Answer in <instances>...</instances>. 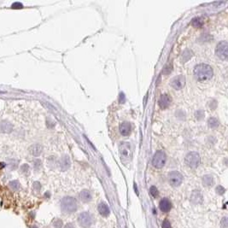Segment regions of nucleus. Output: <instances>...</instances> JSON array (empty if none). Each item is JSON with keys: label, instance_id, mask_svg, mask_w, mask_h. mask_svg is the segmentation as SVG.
Returning a JSON list of instances; mask_svg holds the SVG:
<instances>
[{"label": "nucleus", "instance_id": "nucleus-24", "mask_svg": "<svg viewBox=\"0 0 228 228\" xmlns=\"http://www.w3.org/2000/svg\"><path fill=\"white\" fill-rule=\"evenodd\" d=\"M53 226H54V227L55 228H62L63 227V221L60 220V219H57V220H56L55 221H54Z\"/></svg>", "mask_w": 228, "mask_h": 228}, {"label": "nucleus", "instance_id": "nucleus-27", "mask_svg": "<svg viewBox=\"0 0 228 228\" xmlns=\"http://www.w3.org/2000/svg\"><path fill=\"white\" fill-rule=\"evenodd\" d=\"M21 171L23 173H28V171H29V166H28L27 164L22 165V166L21 167Z\"/></svg>", "mask_w": 228, "mask_h": 228}, {"label": "nucleus", "instance_id": "nucleus-2", "mask_svg": "<svg viewBox=\"0 0 228 228\" xmlns=\"http://www.w3.org/2000/svg\"><path fill=\"white\" fill-rule=\"evenodd\" d=\"M62 211L67 214H72L78 208V204L76 200L71 197H65L61 201Z\"/></svg>", "mask_w": 228, "mask_h": 228}, {"label": "nucleus", "instance_id": "nucleus-15", "mask_svg": "<svg viewBox=\"0 0 228 228\" xmlns=\"http://www.w3.org/2000/svg\"><path fill=\"white\" fill-rule=\"evenodd\" d=\"M13 130V125L9 121H2L0 123V131L4 133H9Z\"/></svg>", "mask_w": 228, "mask_h": 228}, {"label": "nucleus", "instance_id": "nucleus-7", "mask_svg": "<svg viewBox=\"0 0 228 228\" xmlns=\"http://www.w3.org/2000/svg\"><path fill=\"white\" fill-rule=\"evenodd\" d=\"M228 44L226 41H221L216 47V55L220 59H226L228 56Z\"/></svg>", "mask_w": 228, "mask_h": 228}, {"label": "nucleus", "instance_id": "nucleus-13", "mask_svg": "<svg viewBox=\"0 0 228 228\" xmlns=\"http://www.w3.org/2000/svg\"><path fill=\"white\" fill-rule=\"evenodd\" d=\"M203 195L199 190H194L190 196V201L193 204H200L203 203Z\"/></svg>", "mask_w": 228, "mask_h": 228}, {"label": "nucleus", "instance_id": "nucleus-10", "mask_svg": "<svg viewBox=\"0 0 228 228\" xmlns=\"http://www.w3.org/2000/svg\"><path fill=\"white\" fill-rule=\"evenodd\" d=\"M171 102H172V98L169 95L162 94L159 99V106H160L161 109L165 110V109L168 108L169 105L171 104Z\"/></svg>", "mask_w": 228, "mask_h": 228}, {"label": "nucleus", "instance_id": "nucleus-22", "mask_svg": "<svg viewBox=\"0 0 228 228\" xmlns=\"http://www.w3.org/2000/svg\"><path fill=\"white\" fill-rule=\"evenodd\" d=\"M9 186L13 190H18L20 188V183L17 180H12V181L9 182Z\"/></svg>", "mask_w": 228, "mask_h": 228}, {"label": "nucleus", "instance_id": "nucleus-32", "mask_svg": "<svg viewBox=\"0 0 228 228\" xmlns=\"http://www.w3.org/2000/svg\"><path fill=\"white\" fill-rule=\"evenodd\" d=\"M64 228H74V225L71 224V223H68V224H67L64 226Z\"/></svg>", "mask_w": 228, "mask_h": 228}, {"label": "nucleus", "instance_id": "nucleus-1", "mask_svg": "<svg viewBox=\"0 0 228 228\" xmlns=\"http://www.w3.org/2000/svg\"><path fill=\"white\" fill-rule=\"evenodd\" d=\"M193 74L196 80L199 82H206L213 77V69L212 68L205 63H201L197 65L194 68Z\"/></svg>", "mask_w": 228, "mask_h": 228}, {"label": "nucleus", "instance_id": "nucleus-6", "mask_svg": "<svg viewBox=\"0 0 228 228\" xmlns=\"http://www.w3.org/2000/svg\"><path fill=\"white\" fill-rule=\"evenodd\" d=\"M168 181L172 186H179L183 181V175L178 171H173L168 174Z\"/></svg>", "mask_w": 228, "mask_h": 228}, {"label": "nucleus", "instance_id": "nucleus-12", "mask_svg": "<svg viewBox=\"0 0 228 228\" xmlns=\"http://www.w3.org/2000/svg\"><path fill=\"white\" fill-rule=\"evenodd\" d=\"M159 207L160 209L162 212H169L172 208V203L169 201L168 198H162L161 200L160 203H159Z\"/></svg>", "mask_w": 228, "mask_h": 228}, {"label": "nucleus", "instance_id": "nucleus-26", "mask_svg": "<svg viewBox=\"0 0 228 228\" xmlns=\"http://www.w3.org/2000/svg\"><path fill=\"white\" fill-rule=\"evenodd\" d=\"M225 191H226V190H225V188L223 187V186H217V187H216V192H217V193H218L219 195L224 194Z\"/></svg>", "mask_w": 228, "mask_h": 228}, {"label": "nucleus", "instance_id": "nucleus-16", "mask_svg": "<svg viewBox=\"0 0 228 228\" xmlns=\"http://www.w3.org/2000/svg\"><path fill=\"white\" fill-rule=\"evenodd\" d=\"M70 165H71V162H70V159L68 156H63L62 157V159L60 161V167H61V169L63 171H66L68 170L69 168H70Z\"/></svg>", "mask_w": 228, "mask_h": 228}, {"label": "nucleus", "instance_id": "nucleus-29", "mask_svg": "<svg viewBox=\"0 0 228 228\" xmlns=\"http://www.w3.org/2000/svg\"><path fill=\"white\" fill-rule=\"evenodd\" d=\"M161 228H172L171 226V224L168 220H165L163 222H162V225H161Z\"/></svg>", "mask_w": 228, "mask_h": 228}, {"label": "nucleus", "instance_id": "nucleus-8", "mask_svg": "<svg viewBox=\"0 0 228 228\" xmlns=\"http://www.w3.org/2000/svg\"><path fill=\"white\" fill-rule=\"evenodd\" d=\"M120 153H121V159L124 161V159L129 160L132 156V148L131 145L129 144V143H121L120 145Z\"/></svg>", "mask_w": 228, "mask_h": 228}, {"label": "nucleus", "instance_id": "nucleus-5", "mask_svg": "<svg viewBox=\"0 0 228 228\" xmlns=\"http://www.w3.org/2000/svg\"><path fill=\"white\" fill-rule=\"evenodd\" d=\"M78 222L82 227H90L93 223V218L87 212H83L80 214L78 217Z\"/></svg>", "mask_w": 228, "mask_h": 228}, {"label": "nucleus", "instance_id": "nucleus-33", "mask_svg": "<svg viewBox=\"0 0 228 228\" xmlns=\"http://www.w3.org/2000/svg\"><path fill=\"white\" fill-rule=\"evenodd\" d=\"M121 97V103H124V101H125V97H124V95H123V93H121V97Z\"/></svg>", "mask_w": 228, "mask_h": 228}, {"label": "nucleus", "instance_id": "nucleus-31", "mask_svg": "<svg viewBox=\"0 0 228 228\" xmlns=\"http://www.w3.org/2000/svg\"><path fill=\"white\" fill-rule=\"evenodd\" d=\"M40 163H41V161H40L39 160L35 161H34V167H35V168L38 169V167L40 166Z\"/></svg>", "mask_w": 228, "mask_h": 228}, {"label": "nucleus", "instance_id": "nucleus-23", "mask_svg": "<svg viewBox=\"0 0 228 228\" xmlns=\"http://www.w3.org/2000/svg\"><path fill=\"white\" fill-rule=\"evenodd\" d=\"M150 194H151L153 197H156L158 196V194H159L158 190H157V188H156V186H151L150 189Z\"/></svg>", "mask_w": 228, "mask_h": 228}, {"label": "nucleus", "instance_id": "nucleus-20", "mask_svg": "<svg viewBox=\"0 0 228 228\" xmlns=\"http://www.w3.org/2000/svg\"><path fill=\"white\" fill-rule=\"evenodd\" d=\"M192 26L194 27H197V28H200L203 26V20L201 18V17H196L192 20Z\"/></svg>", "mask_w": 228, "mask_h": 228}, {"label": "nucleus", "instance_id": "nucleus-30", "mask_svg": "<svg viewBox=\"0 0 228 228\" xmlns=\"http://www.w3.org/2000/svg\"><path fill=\"white\" fill-rule=\"evenodd\" d=\"M34 188L37 190V191H39L40 189H41V186H40V184H39L38 182H34Z\"/></svg>", "mask_w": 228, "mask_h": 228}, {"label": "nucleus", "instance_id": "nucleus-18", "mask_svg": "<svg viewBox=\"0 0 228 228\" xmlns=\"http://www.w3.org/2000/svg\"><path fill=\"white\" fill-rule=\"evenodd\" d=\"M80 198L84 203H89L92 200V194L87 190H83L80 193Z\"/></svg>", "mask_w": 228, "mask_h": 228}, {"label": "nucleus", "instance_id": "nucleus-9", "mask_svg": "<svg viewBox=\"0 0 228 228\" xmlns=\"http://www.w3.org/2000/svg\"><path fill=\"white\" fill-rule=\"evenodd\" d=\"M185 82H186L185 77L183 75H179L174 77L173 80H171L170 84H171V86L175 90H180L184 86Z\"/></svg>", "mask_w": 228, "mask_h": 228}, {"label": "nucleus", "instance_id": "nucleus-34", "mask_svg": "<svg viewBox=\"0 0 228 228\" xmlns=\"http://www.w3.org/2000/svg\"><path fill=\"white\" fill-rule=\"evenodd\" d=\"M31 228H38V227H37L36 226H32V227H31Z\"/></svg>", "mask_w": 228, "mask_h": 228}, {"label": "nucleus", "instance_id": "nucleus-17", "mask_svg": "<svg viewBox=\"0 0 228 228\" xmlns=\"http://www.w3.org/2000/svg\"><path fill=\"white\" fill-rule=\"evenodd\" d=\"M43 147L40 144H33L29 148V152L34 156H38L41 153H42Z\"/></svg>", "mask_w": 228, "mask_h": 228}, {"label": "nucleus", "instance_id": "nucleus-19", "mask_svg": "<svg viewBox=\"0 0 228 228\" xmlns=\"http://www.w3.org/2000/svg\"><path fill=\"white\" fill-rule=\"evenodd\" d=\"M203 185L204 186H212L214 185V178L211 175H204L202 179Z\"/></svg>", "mask_w": 228, "mask_h": 228}, {"label": "nucleus", "instance_id": "nucleus-11", "mask_svg": "<svg viewBox=\"0 0 228 228\" xmlns=\"http://www.w3.org/2000/svg\"><path fill=\"white\" fill-rule=\"evenodd\" d=\"M132 132V125L130 122H127V121H125V122H122L120 126V133L124 137H127Z\"/></svg>", "mask_w": 228, "mask_h": 228}, {"label": "nucleus", "instance_id": "nucleus-14", "mask_svg": "<svg viewBox=\"0 0 228 228\" xmlns=\"http://www.w3.org/2000/svg\"><path fill=\"white\" fill-rule=\"evenodd\" d=\"M97 210L99 212V214L103 217H108L110 215V210L109 206L104 203H101L98 206H97Z\"/></svg>", "mask_w": 228, "mask_h": 228}, {"label": "nucleus", "instance_id": "nucleus-25", "mask_svg": "<svg viewBox=\"0 0 228 228\" xmlns=\"http://www.w3.org/2000/svg\"><path fill=\"white\" fill-rule=\"evenodd\" d=\"M220 226L222 228H227L228 226V219L227 217H224L222 218V220L220 221Z\"/></svg>", "mask_w": 228, "mask_h": 228}, {"label": "nucleus", "instance_id": "nucleus-3", "mask_svg": "<svg viewBox=\"0 0 228 228\" xmlns=\"http://www.w3.org/2000/svg\"><path fill=\"white\" fill-rule=\"evenodd\" d=\"M185 161L187 166H189L191 168H197L200 164V156L197 152H190L186 155L185 158Z\"/></svg>", "mask_w": 228, "mask_h": 228}, {"label": "nucleus", "instance_id": "nucleus-28", "mask_svg": "<svg viewBox=\"0 0 228 228\" xmlns=\"http://www.w3.org/2000/svg\"><path fill=\"white\" fill-rule=\"evenodd\" d=\"M23 7V5L21 3H18V2H16L11 5V8L15 9H21Z\"/></svg>", "mask_w": 228, "mask_h": 228}, {"label": "nucleus", "instance_id": "nucleus-21", "mask_svg": "<svg viewBox=\"0 0 228 228\" xmlns=\"http://www.w3.org/2000/svg\"><path fill=\"white\" fill-rule=\"evenodd\" d=\"M208 126L212 128H215L219 126V121H218V120L216 118H214V117H212V118L208 119Z\"/></svg>", "mask_w": 228, "mask_h": 228}, {"label": "nucleus", "instance_id": "nucleus-4", "mask_svg": "<svg viewBox=\"0 0 228 228\" xmlns=\"http://www.w3.org/2000/svg\"><path fill=\"white\" fill-rule=\"evenodd\" d=\"M166 160H167V156L165 152L162 150H158L156 152V154L152 158V165L156 168H161L166 163Z\"/></svg>", "mask_w": 228, "mask_h": 228}]
</instances>
